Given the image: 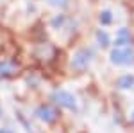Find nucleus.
Masks as SVG:
<instances>
[{
    "instance_id": "nucleus-6",
    "label": "nucleus",
    "mask_w": 134,
    "mask_h": 133,
    "mask_svg": "<svg viewBox=\"0 0 134 133\" xmlns=\"http://www.w3.org/2000/svg\"><path fill=\"white\" fill-rule=\"evenodd\" d=\"M134 86V77L132 76H122L120 79H118V88H122V90H129V88H132Z\"/></svg>"
},
{
    "instance_id": "nucleus-11",
    "label": "nucleus",
    "mask_w": 134,
    "mask_h": 133,
    "mask_svg": "<svg viewBox=\"0 0 134 133\" xmlns=\"http://www.w3.org/2000/svg\"><path fill=\"white\" fill-rule=\"evenodd\" d=\"M0 133H13V131H9V130H0Z\"/></svg>"
},
{
    "instance_id": "nucleus-3",
    "label": "nucleus",
    "mask_w": 134,
    "mask_h": 133,
    "mask_svg": "<svg viewBox=\"0 0 134 133\" xmlns=\"http://www.w3.org/2000/svg\"><path fill=\"white\" fill-rule=\"evenodd\" d=\"M93 60V51L91 49H81V51L75 52L72 60V68L73 70H84Z\"/></svg>"
},
{
    "instance_id": "nucleus-13",
    "label": "nucleus",
    "mask_w": 134,
    "mask_h": 133,
    "mask_svg": "<svg viewBox=\"0 0 134 133\" xmlns=\"http://www.w3.org/2000/svg\"><path fill=\"white\" fill-rule=\"evenodd\" d=\"M0 115H2V108H0Z\"/></svg>"
},
{
    "instance_id": "nucleus-4",
    "label": "nucleus",
    "mask_w": 134,
    "mask_h": 133,
    "mask_svg": "<svg viewBox=\"0 0 134 133\" xmlns=\"http://www.w3.org/2000/svg\"><path fill=\"white\" fill-rule=\"evenodd\" d=\"M36 117L40 121H43V122L52 124V122H55V119H57V112L52 106H48V104H43V106H40L36 110Z\"/></svg>"
},
{
    "instance_id": "nucleus-7",
    "label": "nucleus",
    "mask_w": 134,
    "mask_h": 133,
    "mask_svg": "<svg viewBox=\"0 0 134 133\" xmlns=\"http://www.w3.org/2000/svg\"><path fill=\"white\" fill-rule=\"evenodd\" d=\"M97 41H98V45L107 47V45H109V36H107V32L105 31H98L97 32Z\"/></svg>"
},
{
    "instance_id": "nucleus-2",
    "label": "nucleus",
    "mask_w": 134,
    "mask_h": 133,
    "mask_svg": "<svg viewBox=\"0 0 134 133\" xmlns=\"http://www.w3.org/2000/svg\"><path fill=\"white\" fill-rule=\"evenodd\" d=\"M52 101L55 104H59V106H63V108H66V110H77V99L70 92L57 90V92L52 93Z\"/></svg>"
},
{
    "instance_id": "nucleus-9",
    "label": "nucleus",
    "mask_w": 134,
    "mask_h": 133,
    "mask_svg": "<svg viewBox=\"0 0 134 133\" xmlns=\"http://www.w3.org/2000/svg\"><path fill=\"white\" fill-rule=\"evenodd\" d=\"M13 70H14V67L9 65V63H2V65H0V76H7V74H11Z\"/></svg>"
},
{
    "instance_id": "nucleus-12",
    "label": "nucleus",
    "mask_w": 134,
    "mask_h": 133,
    "mask_svg": "<svg viewBox=\"0 0 134 133\" xmlns=\"http://www.w3.org/2000/svg\"><path fill=\"white\" fill-rule=\"evenodd\" d=\"M131 119H132V121H134V112H132V115H131Z\"/></svg>"
},
{
    "instance_id": "nucleus-5",
    "label": "nucleus",
    "mask_w": 134,
    "mask_h": 133,
    "mask_svg": "<svg viewBox=\"0 0 134 133\" xmlns=\"http://www.w3.org/2000/svg\"><path fill=\"white\" fill-rule=\"evenodd\" d=\"M131 32L127 31V29H120L118 34H116V47H127L129 43H131Z\"/></svg>"
},
{
    "instance_id": "nucleus-1",
    "label": "nucleus",
    "mask_w": 134,
    "mask_h": 133,
    "mask_svg": "<svg viewBox=\"0 0 134 133\" xmlns=\"http://www.w3.org/2000/svg\"><path fill=\"white\" fill-rule=\"evenodd\" d=\"M111 63H114V65H132L134 51L131 47H116L111 52Z\"/></svg>"
},
{
    "instance_id": "nucleus-10",
    "label": "nucleus",
    "mask_w": 134,
    "mask_h": 133,
    "mask_svg": "<svg viewBox=\"0 0 134 133\" xmlns=\"http://www.w3.org/2000/svg\"><path fill=\"white\" fill-rule=\"evenodd\" d=\"M48 4L54 7H66L68 6V0H48Z\"/></svg>"
},
{
    "instance_id": "nucleus-8",
    "label": "nucleus",
    "mask_w": 134,
    "mask_h": 133,
    "mask_svg": "<svg viewBox=\"0 0 134 133\" xmlns=\"http://www.w3.org/2000/svg\"><path fill=\"white\" fill-rule=\"evenodd\" d=\"M98 20H100L102 25H109V23L113 22V16H111V13H109V11H102V13H100V16H98Z\"/></svg>"
}]
</instances>
